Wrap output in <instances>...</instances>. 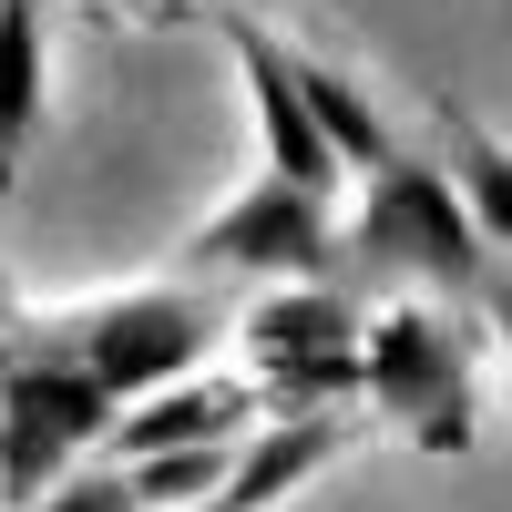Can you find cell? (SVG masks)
Here are the masks:
<instances>
[{
    "mask_svg": "<svg viewBox=\"0 0 512 512\" xmlns=\"http://www.w3.org/2000/svg\"><path fill=\"white\" fill-rule=\"evenodd\" d=\"M31 512H144V492H134V472H123V461H103V472H62Z\"/></svg>",
    "mask_w": 512,
    "mask_h": 512,
    "instance_id": "5bb4252c",
    "label": "cell"
},
{
    "mask_svg": "<svg viewBox=\"0 0 512 512\" xmlns=\"http://www.w3.org/2000/svg\"><path fill=\"white\" fill-rule=\"evenodd\" d=\"M287 72H297V93H308V113H318V134H328L338 164H369L379 144H400V134H390V113L369 103V82H359V72H338L328 52H297V41H287Z\"/></svg>",
    "mask_w": 512,
    "mask_h": 512,
    "instance_id": "7c38bea8",
    "label": "cell"
},
{
    "mask_svg": "<svg viewBox=\"0 0 512 512\" xmlns=\"http://www.w3.org/2000/svg\"><path fill=\"white\" fill-rule=\"evenodd\" d=\"M492 267V246L472 236L461 195L431 154L379 144L359 164V216L328 256V287H431V297H472Z\"/></svg>",
    "mask_w": 512,
    "mask_h": 512,
    "instance_id": "6da1fadb",
    "label": "cell"
},
{
    "mask_svg": "<svg viewBox=\"0 0 512 512\" xmlns=\"http://www.w3.org/2000/svg\"><path fill=\"white\" fill-rule=\"evenodd\" d=\"M0 318H11V277H0Z\"/></svg>",
    "mask_w": 512,
    "mask_h": 512,
    "instance_id": "e0dca14e",
    "label": "cell"
},
{
    "mask_svg": "<svg viewBox=\"0 0 512 512\" xmlns=\"http://www.w3.org/2000/svg\"><path fill=\"white\" fill-rule=\"evenodd\" d=\"M41 72H52L41 0H0V195L21 185V154L41 134Z\"/></svg>",
    "mask_w": 512,
    "mask_h": 512,
    "instance_id": "8fae6325",
    "label": "cell"
},
{
    "mask_svg": "<svg viewBox=\"0 0 512 512\" xmlns=\"http://www.w3.org/2000/svg\"><path fill=\"white\" fill-rule=\"evenodd\" d=\"M0 349H11V338H0ZM113 410L123 400H103L82 369L41 359V349H11V369H0V502L31 512L82 451H103Z\"/></svg>",
    "mask_w": 512,
    "mask_h": 512,
    "instance_id": "277c9868",
    "label": "cell"
},
{
    "mask_svg": "<svg viewBox=\"0 0 512 512\" xmlns=\"http://www.w3.org/2000/svg\"><path fill=\"white\" fill-rule=\"evenodd\" d=\"M328 451H338V420H328V410H308V420H267L256 441H236V472H226L216 512H267V502H287Z\"/></svg>",
    "mask_w": 512,
    "mask_h": 512,
    "instance_id": "30bf717a",
    "label": "cell"
},
{
    "mask_svg": "<svg viewBox=\"0 0 512 512\" xmlns=\"http://www.w3.org/2000/svg\"><path fill=\"white\" fill-rule=\"evenodd\" d=\"M359 308H349V287H277V297H256V318H246V369H256V400L287 410V420H308L328 400H349L359 390Z\"/></svg>",
    "mask_w": 512,
    "mask_h": 512,
    "instance_id": "5b68a950",
    "label": "cell"
},
{
    "mask_svg": "<svg viewBox=\"0 0 512 512\" xmlns=\"http://www.w3.org/2000/svg\"><path fill=\"white\" fill-rule=\"evenodd\" d=\"M431 123H441V175L461 195V216H472V236L512 246V144L482 113H461V103H431Z\"/></svg>",
    "mask_w": 512,
    "mask_h": 512,
    "instance_id": "9c48e42d",
    "label": "cell"
},
{
    "mask_svg": "<svg viewBox=\"0 0 512 512\" xmlns=\"http://www.w3.org/2000/svg\"><path fill=\"white\" fill-rule=\"evenodd\" d=\"M134 472V492H144V512H195V502H216L226 492V472H236V441H195V451H144V461H123Z\"/></svg>",
    "mask_w": 512,
    "mask_h": 512,
    "instance_id": "4fadbf2b",
    "label": "cell"
},
{
    "mask_svg": "<svg viewBox=\"0 0 512 512\" xmlns=\"http://www.w3.org/2000/svg\"><path fill=\"white\" fill-rule=\"evenodd\" d=\"M482 318H492V338H502V379H512V267H482Z\"/></svg>",
    "mask_w": 512,
    "mask_h": 512,
    "instance_id": "9a60e30c",
    "label": "cell"
},
{
    "mask_svg": "<svg viewBox=\"0 0 512 512\" xmlns=\"http://www.w3.org/2000/svg\"><path fill=\"white\" fill-rule=\"evenodd\" d=\"M216 31H226V52H236V72H246V103H256V175H287V185L328 195V185H338V154H328V134H318L308 93H297V72H287V41L256 31V21H236V11H226Z\"/></svg>",
    "mask_w": 512,
    "mask_h": 512,
    "instance_id": "52a82bcc",
    "label": "cell"
},
{
    "mask_svg": "<svg viewBox=\"0 0 512 512\" xmlns=\"http://www.w3.org/2000/svg\"><path fill=\"white\" fill-rule=\"evenodd\" d=\"M123 11H154V21H185L195 0H123Z\"/></svg>",
    "mask_w": 512,
    "mask_h": 512,
    "instance_id": "2e32d148",
    "label": "cell"
},
{
    "mask_svg": "<svg viewBox=\"0 0 512 512\" xmlns=\"http://www.w3.org/2000/svg\"><path fill=\"white\" fill-rule=\"evenodd\" d=\"M0 369H11V349H0Z\"/></svg>",
    "mask_w": 512,
    "mask_h": 512,
    "instance_id": "ac0fdd59",
    "label": "cell"
},
{
    "mask_svg": "<svg viewBox=\"0 0 512 512\" xmlns=\"http://www.w3.org/2000/svg\"><path fill=\"white\" fill-rule=\"evenodd\" d=\"M359 400L390 420L410 451L461 461L482 441V410H472V318L451 297H400L359 328Z\"/></svg>",
    "mask_w": 512,
    "mask_h": 512,
    "instance_id": "3957f363",
    "label": "cell"
},
{
    "mask_svg": "<svg viewBox=\"0 0 512 512\" xmlns=\"http://www.w3.org/2000/svg\"><path fill=\"white\" fill-rule=\"evenodd\" d=\"M185 256L205 277H277V287H318L328 256H338V226H328V195L287 185V175H256L246 195H226L216 216L185 236Z\"/></svg>",
    "mask_w": 512,
    "mask_h": 512,
    "instance_id": "8992f818",
    "label": "cell"
},
{
    "mask_svg": "<svg viewBox=\"0 0 512 512\" xmlns=\"http://www.w3.org/2000/svg\"><path fill=\"white\" fill-rule=\"evenodd\" d=\"M267 410L256 400V379H164V390H144V400H123L113 410V431H103V451L113 461H144V451H195V441H246V420Z\"/></svg>",
    "mask_w": 512,
    "mask_h": 512,
    "instance_id": "ba28073f",
    "label": "cell"
},
{
    "mask_svg": "<svg viewBox=\"0 0 512 512\" xmlns=\"http://www.w3.org/2000/svg\"><path fill=\"white\" fill-rule=\"evenodd\" d=\"M0 338L82 369L103 400H144V390H164V379L205 369V349H216V308H205L195 287H123V297H82V308H41V318L11 308Z\"/></svg>",
    "mask_w": 512,
    "mask_h": 512,
    "instance_id": "7a4b0ae2",
    "label": "cell"
}]
</instances>
